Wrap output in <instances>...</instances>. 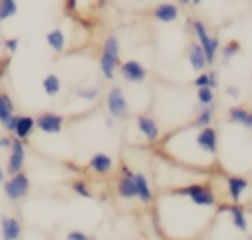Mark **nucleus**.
I'll return each instance as SVG.
<instances>
[{
	"mask_svg": "<svg viewBox=\"0 0 252 240\" xmlns=\"http://www.w3.org/2000/svg\"><path fill=\"white\" fill-rule=\"evenodd\" d=\"M118 65H120V41H118V37L114 33H110L102 43L98 69H100V73H102V77L106 81H112L114 75H116Z\"/></svg>",
	"mask_w": 252,
	"mask_h": 240,
	"instance_id": "1",
	"label": "nucleus"
},
{
	"mask_svg": "<svg viewBox=\"0 0 252 240\" xmlns=\"http://www.w3.org/2000/svg\"><path fill=\"white\" fill-rule=\"evenodd\" d=\"M191 30H193V33H195V37H197V43L203 47V51H205V57H207V63L209 65H213V61H215V57H217V53H219V49H220V43H219V37L217 35H211L209 33V30H207V26H205V22L203 20H191Z\"/></svg>",
	"mask_w": 252,
	"mask_h": 240,
	"instance_id": "2",
	"label": "nucleus"
},
{
	"mask_svg": "<svg viewBox=\"0 0 252 240\" xmlns=\"http://www.w3.org/2000/svg\"><path fill=\"white\" fill-rule=\"evenodd\" d=\"M173 193H175V195H185V197H189V201H191L193 205H197V207H213V205L217 203L213 191H211L209 187L197 185V183H195V185L181 187V189H175Z\"/></svg>",
	"mask_w": 252,
	"mask_h": 240,
	"instance_id": "3",
	"label": "nucleus"
},
{
	"mask_svg": "<svg viewBox=\"0 0 252 240\" xmlns=\"http://www.w3.org/2000/svg\"><path fill=\"white\" fill-rule=\"evenodd\" d=\"M106 110L114 120H124L128 116V100L120 87H112L106 92Z\"/></svg>",
	"mask_w": 252,
	"mask_h": 240,
	"instance_id": "4",
	"label": "nucleus"
},
{
	"mask_svg": "<svg viewBox=\"0 0 252 240\" xmlns=\"http://www.w3.org/2000/svg\"><path fill=\"white\" fill-rule=\"evenodd\" d=\"M30 193V177L24 171L12 173L8 181H4V195L10 201H20Z\"/></svg>",
	"mask_w": 252,
	"mask_h": 240,
	"instance_id": "5",
	"label": "nucleus"
},
{
	"mask_svg": "<svg viewBox=\"0 0 252 240\" xmlns=\"http://www.w3.org/2000/svg\"><path fill=\"white\" fill-rule=\"evenodd\" d=\"M26 163V146H24V140H18V138H12V144L8 148V161H6V173L12 175V173H18L22 171Z\"/></svg>",
	"mask_w": 252,
	"mask_h": 240,
	"instance_id": "6",
	"label": "nucleus"
},
{
	"mask_svg": "<svg viewBox=\"0 0 252 240\" xmlns=\"http://www.w3.org/2000/svg\"><path fill=\"white\" fill-rule=\"evenodd\" d=\"M63 116L57 112H41L35 116V128L43 134H59L63 130Z\"/></svg>",
	"mask_w": 252,
	"mask_h": 240,
	"instance_id": "7",
	"label": "nucleus"
},
{
	"mask_svg": "<svg viewBox=\"0 0 252 240\" xmlns=\"http://www.w3.org/2000/svg\"><path fill=\"white\" fill-rule=\"evenodd\" d=\"M195 144L199 146L201 151L209 153V155H215L217 150H219V134L213 126H203L197 136H195Z\"/></svg>",
	"mask_w": 252,
	"mask_h": 240,
	"instance_id": "8",
	"label": "nucleus"
},
{
	"mask_svg": "<svg viewBox=\"0 0 252 240\" xmlns=\"http://www.w3.org/2000/svg\"><path fill=\"white\" fill-rule=\"evenodd\" d=\"M16 120H18V114H14V102L10 94L0 90V126L6 132H14Z\"/></svg>",
	"mask_w": 252,
	"mask_h": 240,
	"instance_id": "9",
	"label": "nucleus"
},
{
	"mask_svg": "<svg viewBox=\"0 0 252 240\" xmlns=\"http://www.w3.org/2000/svg\"><path fill=\"white\" fill-rule=\"evenodd\" d=\"M120 75L128 83H144L146 77H148V71H146V67L140 61L128 59V61L120 63Z\"/></svg>",
	"mask_w": 252,
	"mask_h": 240,
	"instance_id": "10",
	"label": "nucleus"
},
{
	"mask_svg": "<svg viewBox=\"0 0 252 240\" xmlns=\"http://www.w3.org/2000/svg\"><path fill=\"white\" fill-rule=\"evenodd\" d=\"M152 18L156 22H161V24H171V22H175L179 18V6L173 4V2L163 0V2H159V4L154 6Z\"/></svg>",
	"mask_w": 252,
	"mask_h": 240,
	"instance_id": "11",
	"label": "nucleus"
},
{
	"mask_svg": "<svg viewBox=\"0 0 252 240\" xmlns=\"http://www.w3.org/2000/svg\"><path fill=\"white\" fill-rule=\"evenodd\" d=\"M136 128H138V132H140L148 142H156V140L159 138V126H158V122H156L152 116H148V114H140V116L136 118Z\"/></svg>",
	"mask_w": 252,
	"mask_h": 240,
	"instance_id": "12",
	"label": "nucleus"
},
{
	"mask_svg": "<svg viewBox=\"0 0 252 240\" xmlns=\"http://www.w3.org/2000/svg\"><path fill=\"white\" fill-rule=\"evenodd\" d=\"M187 61H189V65H191V69H195L197 73H201L209 63H207V57H205V51H203V47L197 43V41H193L189 47H187Z\"/></svg>",
	"mask_w": 252,
	"mask_h": 240,
	"instance_id": "13",
	"label": "nucleus"
},
{
	"mask_svg": "<svg viewBox=\"0 0 252 240\" xmlns=\"http://www.w3.org/2000/svg\"><path fill=\"white\" fill-rule=\"evenodd\" d=\"M33 130H35V118L30 116V114H22V116H18L12 134H14L18 140H28V138L33 134Z\"/></svg>",
	"mask_w": 252,
	"mask_h": 240,
	"instance_id": "14",
	"label": "nucleus"
},
{
	"mask_svg": "<svg viewBox=\"0 0 252 240\" xmlns=\"http://www.w3.org/2000/svg\"><path fill=\"white\" fill-rule=\"evenodd\" d=\"M0 232H2V240H18L22 234V224L14 216H2Z\"/></svg>",
	"mask_w": 252,
	"mask_h": 240,
	"instance_id": "15",
	"label": "nucleus"
},
{
	"mask_svg": "<svg viewBox=\"0 0 252 240\" xmlns=\"http://www.w3.org/2000/svg\"><path fill=\"white\" fill-rule=\"evenodd\" d=\"M246 189H248V181L244 177H238V175H228L226 177V191H228L232 203H238Z\"/></svg>",
	"mask_w": 252,
	"mask_h": 240,
	"instance_id": "16",
	"label": "nucleus"
},
{
	"mask_svg": "<svg viewBox=\"0 0 252 240\" xmlns=\"http://www.w3.org/2000/svg\"><path fill=\"white\" fill-rule=\"evenodd\" d=\"M112 165H114L112 157H110L108 153H104V151H98V153H94V155L89 159V167H91L94 173H98V175L108 173V171L112 169Z\"/></svg>",
	"mask_w": 252,
	"mask_h": 240,
	"instance_id": "17",
	"label": "nucleus"
},
{
	"mask_svg": "<svg viewBox=\"0 0 252 240\" xmlns=\"http://www.w3.org/2000/svg\"><path fill=\"white\" fill-rule=\"evenodd\" d=\"M45 43L49 45L51 51L55 53H63L65 51V45H67V39H65V33L61 28H55V30H49L45 33Z\"/></svg>",
	"mask_w": 252,
	"mask_h": 240,
	"instance_id": "18",
	"label": "nucleus"
},
{
	"mask_svg": "<svg viewBox=\"0 0 252 240\" xmlns=\"http://www.w3.org/2000/svg\"><path fill=\"white\" fill-rule=\"evenodd\" d=\"M228 120L232 124L244 126V128H252V112L242 108V106H232L228 108Z\"/></svg>",
	"mask_w": 252,
	"mask_h": 240,
	"instance_id": "19",
	"label": "nucleus"
},
{
	"mask_svg": "<svg viewBox=\"0 0 252 240\" xmlns=\"http://www.w3.org/2000/svg\"><path fill=\"white\" fill-rule=\"evenodd\" d=\"M116 193L122 199H134L136 197V185H134V175H122L116 181Z\"/></svg>",
	"mask_w": 252,
	"mask_h": 240,
	"instance_id": "20",
	"label": "nucleus"
},
{
	"mask_svg": "<svg viewBox=\"0 0 252 240\" xmlns=\"http://www.w3.org/2000/svg\"><path fill=\"white\" fill-rule=\"evenodd\" d=\"M134 185H136V197L142 203H152L154 195H152V189H150L148 179L142 173H134Z\"/></svg>",
	"mask_w": 252,
	"mask_h": 240,
	"instance_id": "21",
	"label": "nucleus"
},
{
	"mask_svg": "<svg viewBox=\"0 0 252 240\" xmlns=\"http://www.w3.org/2000/svg\"><path fill=\"white\" fill-rule=\"evenodd\" d=\"M41 87H43V92H45L47 96H57L59 90H61V79H59L55 73H49V75L43 77Z\"/></svg>",
	"mask_w": 252,
	"mask_h": 240,
	"instance_id": "22",
	"label": "nucleus"
},
{
	"mask_svg": "<svg viewBox=\"0 0 252 240\" xmlns=\"http://www.w3.org/2000/svg\"><path fill=\"white\" fill-rule=\"evenodd\" d=\"M213 118H215V104H207V106L197 108L195 124H197L199 128H203V126H211V124H213Z\"/></svg>",
	"mask_w": 252,
	"mask_h": 240,
	"instance_id": "23",
	"label": "nucleus"
},
{
	"mask_svg": "<svg viewBox=\"0 0 252 240\" xmlns=\"http://www.w3.org/2000/svg\"><path fill=\"white\" fill-rule=\"evenodd\" d=\"M224 210L230 214V218H232V224H234L238 230H242V232H246V230H248V224H246V216H244V210H242L240 207H236V205H230V207H224Z\"/></svg>",
	"mask_w": 252,
	"mask_h": 240,
	"instance_id": "24",
	"label": "nucleus"
},
{
	"mask_svg": "<svg viewBox=\"0 0 252 240\" xmlns=\"http://www.w3.org/2000/svg\"><path fill=\"white\" fill-rule=\"evenodd\" d=\"M238 53H240V41H238V39H230V41L220 49V59H222L224 65H228V63L232 61V57L238 55Z\"/></svg>",
	"mask_w": 252,
	"mask_h": 240,
	"instance_id": "25",
	"label": "nucleus"
},
{
	"mask_svg": "<svg viewBox=\"0 0 252 240\" xmlns=\"http://www.w3.org/2000/svg\"><path fill=\"white\" fill-rule=\"evenodd\" d=\"M18 14V2L16 0H0V24L14 18Z\"/></svg>",
	"mask_w": 252,
	"mask_h": 240,
	"instance_id": "26",
	"label": "nucleus"
},
{
	"mask_svg": "<svg viewBox=\"0 0 252 240\" xmlns=\"http://www.w3.org/2000/svg\"><path fill=\"white\" fill-rule=\"evenodd\" d=\"M197 102L201 106L215 104V89H211V87H199L197 89Z\"/></svg>",
	"mask_w": 252,
	"mask_h": 240,
	"instance_id": "27",
	"label": "nucleus"
},
{
	"mask_svg": "<svg viewBox=\"0 0 252 240\" xmlns=\"http://www.w3.org/2000/svg\"><path fill=\"white\" fill-rule=\"evenodd\" d=\"M75 96L81 98V100L91 102V100H94V98L98 96V89H96V87H79V89L75 90Z\"/></svg>",
	"mask_w": 252,
	"mask_h": 240,
	"instance_id": "28",
	"label": "nucleus"
},
{
	"mask_svg": "<svg viewBox=\"0 0 252 240\" xmlns=\"http://www.w3.org/2000/svg\"><path fill=\"white\" fill-rule=\"evenodd\" d=\"M71 189H73L79 197H85V199H91V197H93L91 189H89L87 183H83V181H73V183H71Z\"/></svg>",
	"mask_w": 252,
	"mask_h": 240,
	"instance_id": "29",
	"label": "nucleus"
},
{
	"mask_svg": "<svg viewBox=\"0 0 252 240\" xmlns=\"http://www.w3.org/2000/svg\"><path fill=\"white\" fill-rule=\"evenodd\" d=\"M18 45H20V39H18V37H8V39H4V49H6V53H10V55H14V53L18 51Z\"/></svg>",
	"mask_w": 252,
	"mask_h": 240,
	"instance_id": "30",
	"label": "nucleus"
},
{
	"mask_svg": "<svg viewBox=\"0 0 252 240\" xmlns=\"http://www.w3.org/2000/svg\"><path fill=\"white\" fill-rule=\"evenodd\" d=\"M193 85L199 89V87H209V73H199L197 77H195V81H193Z\"/></svg>",
	"mask_w": 252,
	"mask_h": 240,
	"instance_id": "31",
	"label": "nucleus"
},
{
	"mask_svg": "<svg viewBox=\"0 0 252 240\" xmlns=\"http://www.w3.org/2000/svg\"><path fill=\"white\" fill-rule=\"evenodd\" d=\"M67 240H93V238L81 230H71V232H67Z\"/></svg>",
	"mask_w": 252,
	"mask_h": 240,
	"instance_id": "32",
	"label": "nucleus"
},
{
	"mask_svg": "<svg viewBox=\"0 0 252 240\" xmlns=\"http://www.w3.org/2000/svg\"><path fill=\"white\" fill-rule=\"evenodd\" d=\"M79 8V0H63V10L67 14H75Z\"/></svg>",
	"mask_w": 252,
	"mask_h": 240,
	"instance_id": "33",
	"label": "nucleus"
},
{
	"mask_svg": "<svg viewBox=\"0 0 252 240\" xmlns=\"http://www.w3.org/2000/svg\"><path fill=\"white\" fill-rule=\"evenodd\" d=\"M224 92H226V96H230V98H240V89H238L236 85H228V87L224 89Z\"/></svg>",
	"mask_w": 252,
	"mask_h": 240,
	"instance_id": "34",
	"label": "nucleus"
},
{
	"mask_svg": "<svg viewBox=\"0 0 252 240\" xmlns=\"http://www.w3.org/2000/svg\"><path fill=\"white\" fill-rule=\"evenodd\" d=\"M209 87L217 89L219 87V73L217 71H209Z\"/></svg>",
	"mask_w": 252,
	"mask_h": 240,
	"instance_id": "35",
	"label": "nucleus"
},
{
	"mask_svg": "<svg viewBox=\"0 0 252 240\" xmlns=\"http://www.w3.org/2000/svg\"><path fill=\"white\" fill-rule=\"evenodd\" d=\"M10 144H12V136H2V138H0V148L8 150V148H10Z\"/></svg>",
	"mask_w": 252,
	"mask_h": 240,
	"instance_id": "36",
	"label": "nucleus"
},
{
	"mask_svg": "<svg viewBox=\"0 0 252 240\" xmlns=\"http://www.w3.org/2000/svg\"><path fill=\"white\" fill-rule=\"evenodd\" d=\"M6 67H8V61H0V79H2L4 71H6Z\"/></svg>",
	"mask_w": 252,
	"mask_h": 240,
	"instance_id": "37",
	"label": "nucleus"
},
{
	"mask_svg": "<svg viewBox=\"0 0 252 240\" xmlns=\"http://www.w3.org/2000/svg\"><path fill=\"white\" fill-rule=\"evenodd\" d=\"M4 179H6V169L0 167V183H4Z\"/></svg>",
	"mask_w": 252,
	"mask_h": 240,
	"instance_id": "38",
	"label": "nucleus"
},
{
	"mask_svg": "<svg viewBox=\"0 0 252 240\" xmlns=\"http://www.w3.org/2000/svg\"><path fill=\"white\" fill-rule=\"evenodd\" d=\"M177 2H179L181 6H189V4H191V0H177Z\"/></svg>",
	"mask_w": 252,
	"mask_h": 240,
	"instance_id": "39",
	"label": "nucleus"
},
{
	"mask_svg": "<svg viewBox=\"0 0 252 240\" xmlns=\"http://www.w3.org/2000/svg\"><path fill=\"white\" fill-rule=\"evenodd\" d=\"M201 2H203V0H191V4H195V6H199Z\"/></svg>",
	"mask_w": 252,
	"mask_h": 240,
	"instance_id": "40",
	"label": "nucleus"
},
{
	"mask_svg": "<svg viewBox=\"0 0 252 240\" xmlns=\"http://www.w3.org/2000/svg\"><path fill=\"white\" fill-rule=\"evenodd\" d=\"M250 240H252V238H250Z\"/></svg>",
	"mask_w": 252,
	"mask_h": 240,
	"instance_id": "41",
	"label": "nucleus"
}]
</instances>
